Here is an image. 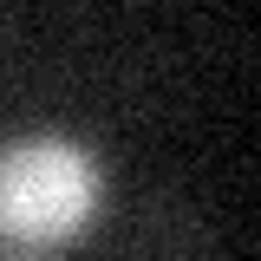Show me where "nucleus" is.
Returning a JSON list of instances; mask_svg holds the SVG:
<instances>
[{
    "instance_id": "obj_1",
    "label": "nucleus",
    "mask_w": 261,
    "mask_h": 261,
    "mask_svg": "<svg viewBox=\"0 0 261 261\" xmlns=\"http://www.w3.org/2000/svg\"><path fill=\"white\" fill-rule=\"evenodd\" d=\"M105 202L98 157L72 137H20L0 150V235L27 248H59L92 228Z\"/></svg>"
},
{
    "instance_id": "obj_2",
    "label": "nucleus",
    "mask_w": 261,
    "mask_h": 261,
    "mask_svg": "<svg viewBox=\"0 0 261 261\" xmlns=\"http://www.w3.org/2000/svg\"><path fill=\"white\" fill-rule=\"evenodd\" d=\"M13 261H33V255H13Z\"/></svg>"
}]
</instances>
